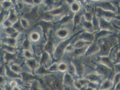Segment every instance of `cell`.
Segmentation results:
<instances>
[{
    "label": "cell",
    "instance_id": "obj_1",
    "mask_svg": "<svg viewBox=\"0 0 120 90\" xmlns=\"http://www.w3.org/2000/svg\"><path fill=\"white\" fill-rule=\"evenodd\" d=\"M1 7H2L4 10H8L10 8H11L13 5L11 1L5 0L1 3Z\"/></svg>",
    "mask_w": 120,
    "mask_h": 90
},
{
    "label": "cell",
    "instance_id": "obj_2",
    "mask_svg": "<svg viewBox=\"0 0 120 90\" xmlns=\"http://www.w3.org/2000/svg\"><path fill=\"white\" fill-rule=\"evenodd\" d=\"M71 10L73 12H77L79 11L80 8L79 5L78 3H77L76 2H73V3H71Z\"/></svg>",
    "mask_w": 120,
    "mask_h": 90
},
{
    "label": "cell",
    "instance_id": "obj_3",
    "mask_svg": "<svg viewBox=\"0 0 120 90\" xmlns=\"http://www.w3.org/2000/svg\"><path fill=\"white\" fill-rule=\"evenodd\" d=\"M31 38L32 41H36L39 39V35L36 33H34L31 35Z\"/></svg>",
    "mask_w": 120,
    "mask_h": 90
},
{
    "label": "cell",
    "instance_id": "obj_4",
    "mask_svg": "<svg viewBox=\"0 0 120 90\" xmlns=\"http://www.w3.org/2000/svg\"><path fill=\"white\" fill-rule=\"evenodd\" d=\"M67 32L66 31H65V30H60L59 32V36L60 37H65L66 35H67Z\"/></svg>",
    "mask_w": 120,
    "mask_h": 90
},
{
    "label": "cell",
    "instance_id": "obj_5",
    "mask_svg": "<svg viewBox=\"0 0 120 90\" xmlns=\"http://www.w3.org/2000/svg\"><path fill=\"white\" fill-rule=\"evenodd\" d=\"M59 69L60 71H65L66 70V66L65 65V64H61L59 66Z\"/></svg>",
    "mask_w": 120,
    "mask_h": 90
},
{
    "label": "cell",
    "instance_id": "obj_6",
    "mask_svg": "<svg viewBox=\"0 0 120 90\" xmlns=\"http://www.w3.org/2000/svg\"></svg>",
    "mask_w": 120,
    "mask_h": 90
}]
</instances>
